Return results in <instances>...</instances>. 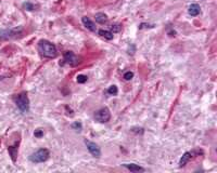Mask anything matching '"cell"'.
<instances>
[{"instance_id":"6da1fadb","label":"cell","mask_w":217,"mask_h":173,"mask_svg":"<svg viewBox=\"0 0 217 173\" xmlns=\"http://www.w3.org/2000/svg\"><path fill=\"white\" fill-rule=\"evenodd\" d=\"M38 51L44 57L47 59H54L58 55V50L53 43L48 40H40L38 42Z\"/></svg>"},{"instance_id":"7a4b0ae2","label":"cell","mask_w":217,"mask_h":173,"mask_svg":"<svg viewBox=\"0 0 217 173\" xmlns=\"http://www.w3.org/2000/svg\"><path fill=\"white\" fill-rule=\"evenodd\" d=\"M49 156H50L49 150L46 149V148H41V149H38L37 151L32 154V155L29 156V160H30L32 162H35V163L45 162L46 160H48Z\"/></svg>"},{"instance_id":"3957f363","label":"cell","mask_w":217,"mask_h":173,"mask_svg":"<svg viewBox=\"0 0 217 173\" xmlns=\"http://www.w3.org/2000/svg\"><path fill=\"white\" fill-rule=\"evenodd\" d=\"M16 105L22 113H27L29 111V100L26 93H21L16 98Z\"/></svg>"},{"instance_id":"277c9868","label":"cell","mask_w":217,"mask_h":173,"mask_svg":"<svg viewBox=\"0 0 217 173\" xmlns=\"http://www.w3.org/2000/svg\"><path fill=\"white\" fill-rule=\"evenodd\" d=\"M94 118L96 120L99 122H107L111 119V113L107 107H103L99 109V111L94 114Z\"/></svg>"},{"instance_id":"5b68a950","label":"cell","mask_w":217,"mask_h":173,"mask_svg":"<svg viewBox=\"0 0 217 173\" xmlns=\"http://www.w3.org/2000/svg\"><path fill=\"white\" fill-rule=\"evenodd\" d=\"M22 33V28H13V29H1L0 30V39H11L19 36Z\"/></svg>"},{"instance_id":"8992f818","label":"cell","mask_w":217,"mask_h":173,"mask_svg":"<svg viewBox=\"0 0 217 173\" xmlns=\"http://www.w3.org/2000/svg\"><path fill=\"white\" fill-rule=\"evenodd\" d=\"M64 61L71 66H76L81 63V59L71 51H66L64 53Z\"/></svg>"},{"instance_id":"52a82bcc","label":"cell","mask_w":217,"mask_h":173,"mask_svg":"<svg viewBox=\"0 0 217 173\" xmlns=\"http://www.w3.org/2000/svg\"><path fill=\"white\" fill-rule=\"evenodd\" d=\"M85 144H86V146H87L88 150H89V153H90L94 157H97V158H99V157L101 156V150H100V148H99V146H98L96 143H94V142H90V141H85Z\"/></svg>"},{"instance_id":"ba28073f","label":"cell","mask_w":217,"mask_h":173,"mask_svg":"<svg viewBox=\"0 0 217 173\" xmlns=\"http://www.w3.org/2000/svg\"><path fill=\"white\" fill-rule=\"evenodd\" d=\"M81 21H83V24H84L85 27H86L87 29L91 30V32H96V30H97L94 23L90 20V19H88L87 17H84L83 19H81Z\"/></svg>"},{"instance_id":"9c48e42d","label":"cell","mask_w":217,"mask_h":173,"mask_svg":"<svg viewBox=\"0 0 217 173\" xmlns=\"http://www.w3.org/2000/svg\"><path fill=\"white\" fill-rule=\"evenodd\" d=\"M125 168H127L128 170H130L131 172H143L144 169H143L142 167L138 166V164H135V163H125L123 164Z\"/></svg>"},{"instance_id":"30bf717a","label":"cell","mask_w":217,"mask_h":173,"mask_svg":"<svg viewBox=\"0 0 217 173\" xmlns=\"http://www.w3.org/2000/svg\"><path fill=\"white\" fill-rule=\"evenodd\" d=\"M200 11H201V8H200V6L197 4H191L190 7H189V14L191 15V17H197V15H199L200 14Z\"/></svg>"},{"instance_id":"8fae6325","label":"cell","mask_w":217,"mask_h":173,"mask_svg":"<svg viewBox=\"0 0 217 173\" xmlns=\"http://www.w3.org/2000/svg\"><path fill=\"white\" fill-rule=\"evenodd\" d=\"M192 156H193V153H192V151H187V153H185V155L181 157V159H180V161H179V167L186 166V163L191 159Z\"/></svg>"},{"instance_id":"7c38bea8","label":"cell","mask_w":217,"mask_h":173,"mask_svg":"<svg viewBox=\"0 0 217 173\" xmlns=\"http://www.w3.org/2000/svg\"><path fill=\"white\" fill-rule=\"evenodd\" d=\"M94 17H96V22L99 24H105L107 22V17L104 13H97Z\"/></svg>"},{"instance_id":"4fadbf2b","label":"cell","mask_w":217,"mask_h":173,"mask_svg":"<svg viewBox=\"0 0 217 173\" xmlns=\"http://www.w3.org/2000/svg\"><path fill=\"white\" fill-rule=\"evenodd\" d=\"M99 35H100L101 37L105 38V39H107V40L113 39V33H111V32H109V30H103V29L99 30Z\"/></svg>"},{"instance_id":"5bb4252c","label":"cell","mask_w":217,"mask_h":173,"mask_svg":"<svg viewBox=\"0 0 217 173\" xmlns=\"http://www.w3.org/2000/svg\"><path fill=\"white\" fill-rule=\"evenodd\" d=\"M9 153H10V155H11V158H12L13 161H15L16 156H17V147L16 146L9 147Z\"/></svg>"},{"instance_id":"9a60e30c","label":"cell","mask_w":217,"mask_h":173,"mask_svg":"<svg viewBox=\"0 0 217 173\" xmlns=\"http://www.w3.org/2000/svg\"><path fill=\"white\" fill-rule=\"evenodd\" d=\"M107 92H109V94H111V95H116L118 90H117L116 85H111L110 88H109V90H107Z\"/></svg>"},{"instance_id":"2e32d148","label":"cell","mask_w":217,"mask_h":173,"mask_svg":"<svg viewBox=\"0 0 217 173\" xmlns=\"http://www.w3.org/2000/svg\"><path fill=\"white\" fill-rule=\"evenodd\" d=\"M133 77H134V73L133 72H127V73H125V74H124V79H125V80H127V81H128V80H131V79H133Z\"/></svg>"},{"instance_id":"e0dca14e","label":"cell","mask_w":217,"mask_h":173,"mask_svg":"<svg viewBox=\"0 0 217 173\" xmlns=\"http://www.w3.org/2000/svg\"><path fill=\"white\" fill-rule=\"evenodd\" d=\"M120 30V26L118 24H114V25L111 26V33H112V32H113V33H118Z\"/></svg>"},{"instance_id":"ac0fdd59","label":"cell","mask_w":217,"mask_h":173,"mask_svg":"<svg viewBox=\"0 0 217 173\" xmlns=\"http://www.w3.org/2000/svg\"><path fill=\"white\" fill-rule=\"evenodd\" d=\"M87 81V76H84V75H79L77 77V82L78 83H84V82Z\"/></svg>"},{"instance_id":"d6986e66","label":"cell","mask_w":217,"mask_h":173,"mask_svg":"<svg viewBox=\"0 0 217 173\" xmlns=\"http://www.w3.org/2000/svg\"><path fill=\"white\" fill-rule=\"evenodd\" d=\"M72 128H73V129H76L77 131H81V123H79V122H75V123L72 124Z\"/></svg>"},{"instance_id":"ffe728a7","label":"cell","mask_w":217,"mask_h":173,"mask_svg":"<svg viewBox=\"0 0 217 173\" xmlns=\"http://www.w3.org/2000/svg\"><path fill=\"white\" fill-rule=\"evenodd\" d=\"M34 135H35L36 137H41L42 135H44V131L40 130V129H38V130L35 131V133H34Z\"/></svg>"},{"instance_id":"44dd1931","label":"cell","mask_w":217,"mask_h":173,"mask_svg":"<svg viewBox=\"0 0 217 173\" xmlns=\"http://www.w3.org/2000/svg\"><path fill=\"white\" fill-rule=\"evenodd\" d=\"M24 8H27V10H33V9H34V6L30 4H24Z\"/></svg>"}]
</instances>
